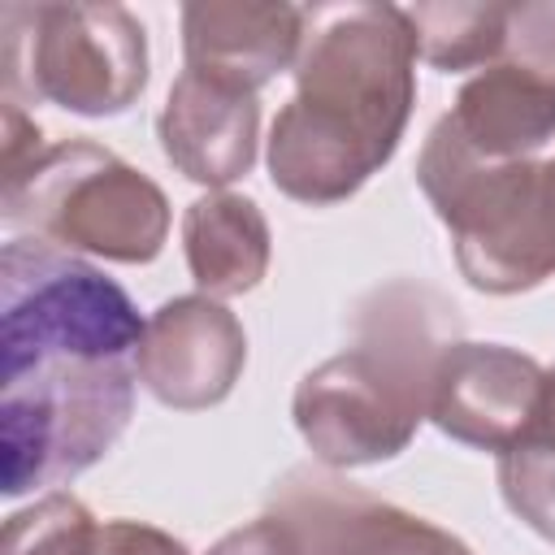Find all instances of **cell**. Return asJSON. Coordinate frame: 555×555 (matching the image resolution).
<instances>
[{
	"mask_svg": "<svg viewBox=\"0 0 555 555\" xmlns=\"http://www.w3.org/2000/svg\"><path fill=\"white\" fill-rule=\"evenodd\" d=\"M408 22L416 30V52L442 74L486 69L507 43V4L494 0H438L412 4Z\"/></svg>",
	"mask_w": 555,
	"mask_h": 555,
	"instance_id": "cell-14",
	"label": "cell"
},
{
	"mask_svg": "<svg viewBox=\"0 0 555 555\" xmlns=\"http://www.w3.org/2000/svg\"><path fill=\"white\" fill-rule=\"evenodd\" d=\"M156 139L182 178L221 191L256 165L260 100L230 82L182 69L156 117Z\"/></svg>",
	"mask_w": 555,
	"mask_h": 555,
	"instance_id": "cell-10",
	"label": "cell"
},
{
	"mask_svg": "<svg viewBox=\"0 0 555 555\" xmlns=\"http://www.w3.org/2000/svg\"><path fill=\"white\" fill-rule=\"evenodd\" d=\"M95 529L100 525L82 499L52 490L4 520L0 555H87Z\"/></svg>",
	"mask_w": 555,
	"mask_h": 555,
	"instance_id": "cell-16",
	"label": "cell"
},
{
	"mask_svg": "<svg viewBox=\"0 0 555 555\" xmlns=\"http://www.w3.org/2000/svg\"><path fill=\"white\" fill-rule=\"evenodd\" d=\"M269 516L299 538L304 555H473L451 529L312 464L273 481Z\"/></svg>",
	"mask_w": 555,
	"mask_h": 555,
	"instance_id": "cell-7",
	"label": "cell"
},
{
	"mask_svg": "<svg viewBox=\"0 0 555 555\" xmlns=\"http://www.w3.org/2000/svg\"><path fill=\"white\" fill-rule=\"evenodd\" d=\"M0 217L26 238L113 264H152L169 238L165 191L91 139L52 143L9 173Z\"/></svg>",
	"mask_w": 555,
	"mask_h": 555,
	"instance_id": "cell-5",
	"label": "cell"
},
{
	"mask_svg": "<svg viewBox=\"0 0 555 555\" xmlns=\"http://www.w3.org/2000/svg\"><path fill=\"white\" fill-rule=\"evenodd\" d=\"M416 182L473 291L520 295L555 278V156L481 165L434 121L416 156Z\"/></svg>",
	"mask_w": 555,
	"mask_h": 555,
	"instance_id": "cell-4",
	"label": "cell"
},
{
	"mask_svg": "<svg viewBox=\"0 0 555 555\" xmlns=\"http://www.w3.org/2000/svg\"><path fill=\"white\" fill-rule=\"evenodd\" d=\"M460 338L455 304L421 282H386L356 308V343L295 386L291 416L321 468L395 460L429 421L442 351Z\"/></svg>",
	"mask_w": 555,
	"mask_h": 555,
	"instance_id": "cell-3",
	"label": "cell"
},
{
	"mask_svg": "<svg viewBox=\"0 0 555 555\" xmlns=\"http://www.w3.org/2000/svg\"><path fill=\"white\" fill-rule=\"evenodd\" d=\"M0 69L4 100L117 117L147 87V30L121 4H4Z\"/></svg>",
	"mask_w": 555,
	"mask_h": 555,
	"instance_id": "cell-6",
	"label": "cell"
},
{
	"mask_svg": "<svg viewBox=\"0 0 555 555\" xmlns=\"http://www.w3.org/2000/svg\"><path fill=\"white\" fill-rule=\"evenodd\" d=\"M503 56L538 69L555 82V0H520L507 4V43Z\"/></svg>",
	"mask_w": 555,
	"mask_h": 555,
	"instance_id": "cell-17",
	"label": "cell"
},
{
	"mask_svg": "<svg viewBox=\"0 0 555 555\" xmlns=\"http://www.w3.org/2000/svg\"><path fill=\"white\" fill-rule=\"evenodd\" d=\"M299 48H304L299 4H238V0L182 4V56L191 74L256 95L282 69H295Z\"/></svg>",
	"mask_w": 555,
	"mask_h": 555,
	"instance_id": "cell-11",
	"label": "cell"
},
{
	"mask_svg": "<svg viewBox=\"0 0 555 555\" xmlns=\"http://www.w3.org/2000/svg\"><path fill=\"white\" fill-rule=\"evenodd\" d=\"M438 121L481 165L538 160L555 139V82L512 56H499L460 87L451 113Z\"/></svg>",
	"mask_w": 555,
	"mask_h": 555,
	"instance_id": "cell-12",
	"label": "cell"
},
{
	"mask_svg": "<svg viewBox=\"0 0 555 555\" xmlns=\"http://www.w3.org/2000/svg\"><path fill=\"white\" fill-rule=\"evenodd\" d=\"M408 9L351 0L304 9L295 95L269 126V178L308 208L351 199L395 152L416 104Z\"/></svg>",
	"mask_w": 555,
	"mask_h": 555,
	"instance_id": "cell-2",
	"label": "cell"
},
{
	"mask_svg": "<svg viewBox=\"0 0 555 555\" xmlns=\"http://www.w3.org/2000/svg\"><path fill=\"white\" fill-rule=\"evenodd\" d=\"M186 269L208 299H234L260 286L273 256V234L256 199L234 191H208L182 212Z\"/></svg>",
	"mask_w": 555,
	"mask_h": 555,
	"instance_id": "cell-13",
	"label": "cell"
},
{
	"mask_svg": "<svg viewBox=\"0 0 555 555\" xmlns=\"http://www.w3.org/2000/svg\"><path fill=\"white\" fill-rule=\"evenodd\" d=\"M247 364V334L238 317L208 295L165 299L139 343L143 390L173 412H204L221 403Z\"/></svg>",
	"mask_w": 555,
	"mask_h": 555,
	"instance_id": "cell-9",
	"label": "cell"
},
{
	"mask_svg": "<svg viewBox=\"0 0 555 555\" xmlns=\"http://www.w3.org/2000/svg\"><path fill=\"white\" fill-rule=\"evenodd\" d=\"M542 386L546 369L533 356L507 343L455 338L434 369L429 421L464 447L503 455L533 425Z\"/></svg>",
	"mask_w": 555,
	"mask_h": 555,
	"instance_id": "cell-8",
	"label": "cell"
},
{
	"mask_svg": "<svg viewBox=\"0 0 555 555\" xmlns=\"http://www.w3.org/2000/svg\"><path fill=\"white\" fill-rule=\"evenodd\" d=\"M499 494L520 525L555 542V364L546 369L533 425L499 455Z\"/></svg>",
	"mask_w": 555,
	"mask_h": 555,
	"instance_id": "cell-15",
	"label": "cell"
},
{
	"mask_svg": "<svg viewBox=\"0 0 555 555\" xmlns=\"http://www.w3.org/2000/svg\"><path fill=\"white\" fill-rule=\"evenodd\" d=\"M208 555H304V546L278 516H260L217 538Z\"/></svg>",
	"mask_w": 555,
	"mask_h": 555,
	"instance_id": "cell-19",
	"label": "cell"
},
{
	"mask_svg": "<svg viewBox=\"0 0 555 555\" xmlns=\"http://www.w3.org/2000/svg\"><path fill=\"white\" fill-rule=\"evenodd\" d=\"M87 555H191L173 533L143 520H104L87 546Z\"/></svg>",
	"mask_w": 555,
	"mask_h": 555,
	"instance_id": "cell-18",
	"label": "cell"
},
{
	"mask_svg": "<svg viewBox=\"0 0 555 555\" xmlns=\"http://www.w3.org/2000/svg\"><path fill=\"white\" fill-rule=\"evenodd\" d=\"M147 321L95 264L13 234L0 251V490L74 481L134 416Z\"/></svg>",
	"mask_w": 555,
	"mask_h": 555,
	"instance_id": "cell-1",
	"label": "cell"
}]
</instances>
